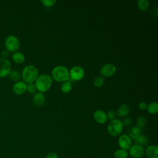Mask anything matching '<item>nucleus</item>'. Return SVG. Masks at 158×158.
Masks as SVG:
<instances>
[{"mask_svg": "<svg viewBox=\"0 0 158 158\" xmlns=\"http://www.w3.org/2000/svg\"><path fill=\"white\" fill-rule=\"evenodd\" d=\"M123 126L125 127H130L132 124V120L130 117H125L122 121Z\"/></svg>", "mask_w": 158, "mask_h": 158, "instance_id": "cd10ccee", "label": "nucleus"}, {"mask_svg": "<svg viewBox=\"0 0 158 158\" xmlns=\"http://www.w3.org/2000/svg\"><path fill=\"white\" fill-rule=\"evenodd\" d=\"M51 77L57 82L63 83L68 81L70 78L69 70L64 65H57L52 70Z\"/></svg>", "mask_w": 158, "mask_h": 158, "instance_id": "f03ea898", "label": "nucleus"}, {"mask_svg": "<svg viewBox=\"0 0 158 158\" xmlns=\"http://www.w3.org/2000/svg\"><path fill=\"white\" fill-rule=\"evenodd\" d=\"M149 6V1L148 0H138L137 1V7L139 10L141 11L146 10Z\"/></svg>", "mask_w": 158, "mask_h": 158, "instance_id": "aec40b11", "label": "nucleus"}, {"mask_svg": "<svg viewBox=\"0 0 158 158\" xmlns=\"http://www.w3.org/2000/svg\"><path fill=\"white\" fill-rule=\"evenodd\" d=\"M27 91V83L23 81H16L12 86V91L16 95H22Z\"/></svg>", "mask_w": 158, "mask_h": 158, "instance_id": "9b49d317", "label": "nucleus"}, {"mask_svg": "<svg viewBox=\"0 0 158 158\" xmlns=\"http://www.w3.org/2000/svg\"><path fill=\"white\" fill-rule=\"evenodd\" d=\"M10 62L7 59L0 58V77L3 78L9 75L11 70Z\"/></svg>", "mask_w": 158, "mask_h": 158, "instance_id": "0eeeda50", "label": "nucleus"}, {"mask_svg": "<svg viewBox=\"0 0 158 158\" xmlns=\"http://www.w3.org/2000/svg\"><path fill=\"white\" fill-rule=\"evenodd\" d=\"M12 60L18 64H22L25 59V56L24 54L19 51H16L15 52H14L12 55Z\"/></svg>", "mask_w": 158, "mask_h": 158, "instance_id": "f3484780", "label": "nucleus"}, {"mask_svg": "<svg viewBox=\"0 0 158 158\" xmlns=\"http://www.w3.org/2000/svg\"><path fill=\"white\" fill-rule=\"evenodd\" d=\"M130 112V107L127 104H122L117 110V115L120 117H125Z\"/></svg>", "mask_w": 158, "mask_h": 158, "instance_id": "2eb2a0df", "label": "nucleus"}, {"mask_svg": "<svg viewBox=\"0 0 158 158\" xmlns=\"http://www.w3.org/2000/svg\"><path fill=\"white\" fill-rule=\"evenodd\" d=\"M123 124L122 120L115 118L112 120H110L107 125V130L109 135L112 136H117L120 135L123 130Z\"/></svg>", "mask_w": 158, "mask_h": 158, "instance_id": "20e7f679", "label": "nucleus"}, {"mask_svg": "<svg viewBox=\"0 0 158 158\" xmlns=\"http://www.w3.org/2000/svg\"><path fill=\"white\" fill-rule=\"evenodd\" d=\"M147 122V119L144 116H140L137 118L136 127H138L141 130L144 127Z\"/></svg>", "mask_w": 158, "mask_h": 158, "instance_id": "b1692460", "label": "nucleus"}, {"mask_svg": "<svg viewBox=\"0 0 158 158\" xmlns=\"http://www.w3.org/2000/svg\"><path fill=\"white\" fill-rule=\"evenodd\" d=\"M135 141L136 144L141 146L143 148L144 146H146L148 144V142H149L148 137L146 135H143V134H141Z\"/></svg>", "mask_w": 158, "mask_h": 158, "instance_id": "a211bd4d", "label": "nucleus"}, {"mask_svg": "<svg viewBox=\"0 0 158 158\" xmlns=\"http://www.w3.org/2000/svg\"><path fill=\"white\" fill-rule=\"evenodd\" d=\"M72 86L70 81H66L62 83L60 85V90L64 93H68L72 90Z\"/></svg>", "mask_w": 158, "mask_h": 158, "instance_id": "412c9836", "label": "nucleus"}, {"mask_svg": "<svg viewBox=\"0 0 158 158\" xmlns=\"http://www.w3.org/2000/svg\"><path fill=\"white\" fill-rule=\"evenodd\" d=\"M36 88L34 83H29L27 84V91L30 94L36 93Z\"/></svg>", "mask_w": 158, "mask_h": 158, "instance_id": "a878e982", "label": "nucleus"}, {"mask_svg": "<svg viewBox=\"0 0 158 158\" xmlns=\"http://www.w3.org/2000/svg\"><path fill=\"white\" fill-rule=\"evenodd\" d=\"M106 114H107V119H109L110 120H112L115 119L116 117V115H117L116 112L114 110H109V111H108V112Z\"/></svg>", "mask_w": 158, "mask_h": 158, "instance_id": "c85d7f7f", "label": "nucleus"}, {"mask_svg": "<svg viewBox=\"0 0 158 158\" xmlns=\"http://www.w3.org/2000/svg\"><path fill=\"white\" fill-rule=\"evenodd\" d=\"M129 150V155L133 158H141L144 154V148L138 144L131 145Z\"/></svg>", "mask_w": 158, "mask_h": 158, "instance_id": "9d476101", "label": "nucleus"}, {"mask_svg": "<svg viewBox=\"0 0 158 158\" xmlns=\"http://www.w3.org/2000/svg\"><path fill=\"white\" fill-rule=\"evenodd\" d=\"M104 79L101 76L96 77L93 80V84L97 88L101 87L104 85Z\"/></svg>", "mask_w": 158, "mask_h": 158, "instance_id": "393cba45", "label": "nucleus"}, {"mask_svg": "<svg viewBox=\"0 0 158 158\" xmlns=\"http://www.w3.org/2000/svg\"><path fill=\"white\" fill-rule=\"evenodd\" d=\"M118 144L120 149L127 151L132 145V140L127 134H122L118 138Z\"/></svg>", "mask_w": 158, "mask_h": 158, "instance_id": "1a4fd4ad", "label": "nucleus"}, {"mask_svg": "<svg viewBox=\"0 0 158 158\" xmlns=\"http://www.w3.org/2000/svg\"><path fill=\"white\" fill-rule=\"evenodd\" d=\"M128 156V151L122 149H118L114 152L115 158H127Z\"/></svg>", "mask_w": 158, "mask_h": 158, "instance_id": "5701e85b", "label": "nucleus"}, {"mask_svg": "<svg viewBox=\"0 0 158 158\" xmlns=\"http://www.w3.org/2000/svg\"><path fill=\"white\" fill-rule=\"evenodd\" d=\"M38 77V70L37 68L33 65L25 66L22 72L21 77L26 83H33Z\"/></svg>", "mask_w": 158, "mask_h": 158, "instance_id": "7ed1b4c3", "label": "nucleus"}, {"mask_svg": "<svg viewBox=\"0 0 158 158\" xmlns=\"http://www.w3.org/2000/svg\"><path fill=\"white\" fill-rule=\"evenodd\" d=\"M147 106H148V104L146 102H140L139 104H138V107L139 108V109L142 110H144L146 109L147 108Z\"/></svg>", "mask_w": 158, "mask_h": 158, "instance_id": "c756f323", "label": "nucleus"}, {"mask_svg": "<svg viewBox=\"0 0 158 158\" xmlns=\"http://www.w3.org/2000/svg\"><path fill=\"white\" fill-rule=\"evenodd\" d=\"M41 2L44 6L48 7L53 6L55 4V3L56 2V1L55 0H42Z\"/></svg>", "mask_w": 158, "mask_h": 158, "instance_id": "bb28decb", "label": "nucleus"}, {"mask_svg": "<svg viewBox=\"0 0 158 158\" xmlns=\"http://www.w3.org/2000/svg\"><path fill=\"white\" fill-rule=\"evenodd\" d=\"M4 44L6 50L9 52H15L20 48V41L19 39L14 35L8 36L5 40Z\"/></svg>", "mask_w": 158, "mask_h": 158, "instance_id": "39448f33", "label": "nucleus"}, {"mask_svg": "<svg viewBox=\"0 0 158 158\" xmlns=\"http://www.w3.org/2000/svg\"><path fill=\"white\" fill-rule=\"evenodd\" d=\"M148 158H158V147L156 145H149L144 150Z\"/></svg>", "mask_w": 158, "mask_h": 158, "instance_id": "ddd939ff", "label": "nucleus"}, {"mask_svg": "<svg viewBox=\"0 0 158 158\" xmlns=\"http://www.w3.org/2000/svg\"><path fill=\"white\" fill-rule=\"evenodd\" d=\"M33 102L36 106H41L45 102V96L43 93L36 92L33 97Z\"/></svg>", "mask_w": 158, "mask_h": 158, "instance_id": "4468645a", "label": "nucleus"}, {"mask_svg": "<svg viewBox=\"0 0 158 158\" xmlns=\"http://www.w3.org/2000/svg\"><path fill=\"white\" fill-rule=\"evenodd\" d=\"M46 158H58V156L54 152H50L46 155Z\"/></svg>", "mask_w": 158, "mask_h": 158, "instance_id": "7c9ffc66", "label": "nucleus"}, {"mask_svg": "<svg viewBox=\"0 0 158 158\" xmlns=\"http://www.w3.org/2000/svg\"><path fill=\"white\" fill-rule=\"evenodd\" d=\"M9 52L5 49V50H3L1 53V58H3V59H6L7 57L9 56Z\"/></svg>", "mask_w": 158, "mask_h": 158, "instance_id": "2f4dec72", "label": "nucleus"}, {"mask_svg": "<svg viewBox=\"0 0 158 158\" xmlns=\"http://www.w3.org/2000/svg\"><path fill=\"white\" fill-rule=\"evenodd\" d=\"M146 110L150 114H156L158 112V104L157 102H152L148 104Z\"/></svg>", "mask_w": 158, "mask_h": 158, "instance_id": "6ab92c4d", "label": "nucleus"}, {"mask_svg": "<svg viewBox=\"0 0 158 158\" xmlns=\"http://www.w3.org/2000/svg\"><path fill=\"white\" fill-rule=\"evenodd\" d=\"M141 130L136 126L132 127L128 130L127 135L131 138V140H135L141 135Z\"/></svg>", "mask_w": 158, "mask_h": 158, "instance_id": "dca6fc26", "label": "nucleus"}, {"mask_svg": "<svg viewBox=\"0 0 158 158\" xmlns=\"http://www.w3.org/2000/svg\"><path fill=\"white\" fill-rule=\"evenodd\" d=\"M93 117L95 121L100 124H103L106 123L107 120L106 113L101 109L96 110L94 112Z\"/></svg>", "mask_w": 158, "mask_h": 158, "instance_id": "f8f14e48", "label": "nucleus"}, {"mask_svg": "<svg viewBox=\"0 0 158 158\" xmlns=\"http://www.w3.org/2000/svg\"><path fill=\"white\" fill-rule=\"evenodd\" d=\"M69 76L74 81H79L85 76V71L82 67L78 65L73 66L69 71Z\"/></svg>", "mask_w": 158, "mask_h": 158, "instance_id": "423d86ee", "label": "nucleus"}, {"mask_svg": "<svg viewBox=\"0 0 158 158\" xmlns=\"http://www.w3.org/2000/svg\"><path fill=\"white\" fill-rule=\"evenodd\" d=\"M8 76L11 80L14 81H19L21 78V74L16 70H11Z\"/></svg>", "mask_w": 158, "mask_h": 158, "instance_id": "4be33fe9", "label": "nucleus"}, {"mask_svg": "<svg viewBox=\"0 0 158 158\" xmlns=\"http://www.w3.org/2000/svg\"><path fill=\"white\" fill-rule=\"evenodd\" d=\"M102 158H107V157H102Z\"/></svg>", "mask_w": 158, "mask_h": 158, "instance_id": "473e14b6", "label": "nucleus"}, {"mask_svg": "<svg viewBox=\"0 0 158 158\" xmlns=\"http://www.w3.org/2000/svg\"><path fill=\"white\" fill-rule=\"evenodd\" d=\"M52 84V78L51 76L47 73H43L38 75L36 80L35 81V85L36 89L41 93L46 92L48 91Z\"/></svg>", "mask_w": 158, "mask_h": 158, "instance_id": "f257e3e1", "label": "nucleus"}, {"mask_svg": "<svg viewBox=\"0 0 158 158\" xmlns=\"http://www.w3.org/2000/svg\"><path fill=\"white\" fill-rule=\"evenodd\" d=\"M116 72V67L111 63H107L103 65L100 69V74L102 77H109L112 76Z\"/></svg>", "mask_w": 158, "mask_h": 158, "instance_id": "6e6552de", "label": "nucleus"}]
</instances>
